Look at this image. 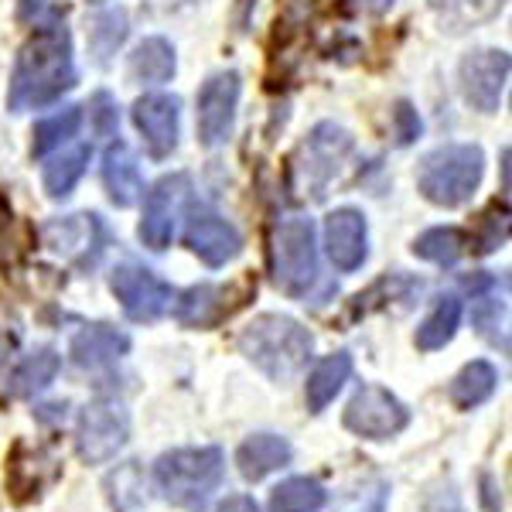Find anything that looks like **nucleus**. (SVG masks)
Masks as SVG:
<instances>
[{
    "mask_svg": "<svg viewBox=\"0 0 512 512\" xmlns=\"http://www.w3.org/2000/svg\"><path fill=\"white\" fill-rule=\"evenodd\" d=\"M76 55H72V35L65 24H45L21 45L18 62L7 86V110H41V106L62 99L76 86Z\"/></svg>",
    "mask_w": 512,
    "mask_h": 512,
    "instance_id": "f257e3e1",
    "label": "nucleus"
},
{
    "mask_svg": "<svg viewBox=\"0 0 512 512\" xmlns=\"http://www.w3.org/2000/svg\"><path fill=\"white\" fill-rule=\"evenodd\" d=\"M239 352L267 379L287 383L308 366L315 338L291 315H256L236 338Z\"/></svg>",
    "mask_w": 512,
    "mask_h": 512,
    "instance_id": "f03ea898",
    "label": "nucleus"
},
{
    "mask_svg": "<svg viewBox=\"0 0 512 512\" xmlns=\"http://www.w3.org/2000/svg\"><path fill=\"white\" fill-rule=\"evenodd\" d=\"M222 478H226V454L219 448H178L161 454L154 465V485L164 502L181 509L205 506Z\"/></svg>",
    "mask_w": 512,
    "mask_h": 512,
    "instance_id": "7ed1b4c3",
    "label": "nucleus"
},
{
    "mask_svg": "<svg viewBox=\"0 0 512 512\" xmlns=\"http://www.w3.org/2000/svg\"><path fill=\"white\" fill-rule=\"evenodd\" d=\"M485 175V154L478 144H451L437 147L420 161L417 188L427 202L441 205V209H458L478 192Z\"/></svg>",
    "mask_w": 512,
    "mask_h": 512,
    "instance_id": "20e7f679",
    "label": "nucleus"
},
{
    "mask_svg": "<svg viewBox=\"0 0 512 512\" xmlns=\"http://www.w3.org/2000/svg\"><path fill=\"white\" fill-rule=\"evenodd\" d=\"M270 277L277 291L291 297H308L318 284V239L315 222L304 216L280 219L270 236Z\"/></svg>",
    "mask_w": 512,
    "mask_h": 512,
    "instance_id": "39448f33",
    "label": "nucleus"
},
{
    "mask_svg": "<svg viewBox=\"0 0 512 512\" xmlns=\"http://www.w3.org/2000/svg\"><path fill=\"white\" fill-rule=\"evenodd\" d=\"M355 140L338 123H318L308 137L301 140L291 161V188L304 198H325L328 185L338 178V171L349 161Z\"/></svg>",
    "mask_w": 512,
    "mask_h": 512,
    "instance_id": "423d86ee",
    "label": "nucleus"
},
{
    "mask_svg": "<svg viewBox=\"0 0 512 512\" xmlns=\"http://www.w3.org/2000/svg\"><path fill=\"white\" fill-rule=\"evenodd\" d=\"M130 414L120 400H93L82 407L76 427V454L86 465H106L127 448Z\"/></svg>",
    "mask_w": 512,
    "mask_h": 512,
    "instance_id": "0eeeda50",
    "label": "nucleus"
},
{
    "mask_svg": "<svg viewBox=\"0 0 512 512\" xmlns=\"http://www.w3.org/2000/svg\"><path fill=\"white\" fill-rule=\"evenodd\" d=\"M342 424L345 431H352L362 441H390V437H396L410 424V410L386 386L366 383L349 400Z\"/></svg>",
    "mask_w": 512,
    "mask_h": 512,
    "instance_id": "6e6552de",
    "label": "nucleus"
},
{
    "mask_svg": "<svg viewBox=\"0 0 512 512\" xmlns=\"http://www.w3.org/2000/svg\"><path fill=\"white\" fill-rule=\"evenodd\" d=\"M110 291L117 294L123 315L137 325H151L171 308V284L140 263H120L110 274Z\"/></svg>",
    "mask_w": 512,
    "mask_h": 512,
    "instance_id": "1a4fd4ad",
    "label": "nucleus"
},
{
    "mask_svg": "<svg viewBox=\"0 0 512 512\" xmlns=\"http://www.w3.org/2000/svg\"><path fill=\"white\" fill-rule=\"evenodd\" d=\"M509 52L502 48H478L468 52L458 65V82H461V96L468 99V106L478 113H495L502 106L509 86Z\"/></svg>",
    "mask_w": 512,
    "mask_h": 512,
    "instance_id": "9d476101",
    "label": "nucleus"
},
{
    "mask_svg": "<svg viewBox=\"0 0 512 512\" xmlns=\"http://www.w3.org/2000/svg\"><path fill=\"white\" fill-rule=\"evenodd\" d=\"M192 198V178L188 175H168L161 178L158 185L147 192L144 202V219H140V243L147 250L161 253L171 246V236H175V222L181 216V209Z\"/></svg>",
    "mask_w": 512,
    "mask_h": 512,
    "instance_id": "9b49d317",
    "label": "nucleus"
},
{
    "mask_svg": "<svg viewBox=\"0 0 512 512\" xmlns=\"http://www.w3.org/2000/svg\"><path fill=\"white\" fill-rule=\"evenodd\" d=\"M239 93H243L239 72H216L198 89V140L205 147H222L233 137Z\"/></svg>",
    "mask_w": 512,
    "mask_h": 512,
    "instance_id": "f8f14e48",
    "label": "nucleus"
},
{
    "mask_svg": "<svg viewBox=\"0 0 512 512\" xmlns=\"http://www.w3.org/2000/svg\"><path fill=\"white\" fill-rule=\"evenodd\" d=\"M45 246L69 260L72 267L89 270L99 263L106 250V229L93 212H79V216H65L45 226Z\"/></svg>",
    "mask_w": 512,
    "mask_h": 512,
    "instance_id": "ddd939ff",
    "label": "nucleus"
},
{
    "mask_svg": "<svg viewBox=\"0 0 512 512\" xmlns=\"http://www.w3.org/2000/svg\"><path fill=\"white\" fill-rule=\"evenodd\" d=\"M134 123L144 137V147L154 161L175 154L181 137V103L168 93H147L134 103Z\"/></svg>",
    "mask_w": 512,
    "mask_h": 512,
    "instance_id": "4468645a",
    "label": "nucleus"
},
{
    "mask_svg": "<svg viewBox=\"0 0 512 512\" xmlns=\"http://www.w3.org/2000/svg\"><path fill=\"white\" fill-rule=\"evenodd\" d=\"M185 246L205 263V267H226L229 260H236V256L243 253V236H239V229L229 219H222L219 212L198 209L188 216Z\"/></svg>",
    "mask_w": 512,
    "mask_h": 512,
    "instance_id": "2eb2a0df",
    "label": "nucleus"
},
{
    "mask_svg": "<svg viewBox=\"0 0 512 512\" xmlns=\"http://www.w3.org/2000/svg\"><path fill=\"white\" fill-rule=\"evenodd\" d=\"M325 250L328 260L342 274H352L369 256V226L359 209H335L325 219Z\"/></svg>",
    "mask_w": 512,
    "mask_h": 512,
    "instance_id": "dca6fc26",
    "label": "nucleus"
},
{
    "mask_svg": "<svg viewBox=\"0 0 512 512\" xmlns=\"http://www.w3.org/2000/svg\"><path fill=\"white\" fill-rule=\"evenodd\" d=\"M236 304H229V291L219 284H198L188 287L175 304V318L181 328H195V332H209L233 315Z\"/></svg>",
    "mask_w": 512,
    "mask_h": 512,
    "instance_id": "f3484780",
    "label": "nucleus"
},
{
    "mask_svg": "<svg viewBox=\"0 0 512 512\" xmlns=\"http://www.w3.org/2000/svg\"><path fill=\"white\" fill-rule=\"evenodd\" d=\"M103 188L117 209H130V205H137L140 195H144L140 164L123 140H113L103 154Z\"/></svg>",
    "mask_w": 512,
    "mask_h": 512,
    "instance_id": "a211bd4d",
    "label": "nucleus"
},
{
    "mask_svg": "<svg viewBox=\"0 0 512 512\" xmlns=\"http://www.w3.org/2000/svg\"><path fill=\"white\" fill-rule=\"evenodd\" d=\"M294 458V448L287 437L280 434H253L246 437L243 444H239L236 451V465H239V475L246 478V482H263L267 475L280 472V468H287Z\"/></svg>",
    "mask_w": 512,
    "mask_h": 512,
    "instance_id": "6ab92c4d",
    "label": "nucleus"
},
{
    "mask_svg": "<svg viewBox=\"0 0 512 512\" xmlns=\"http://www.w3.org/2000/svg\"><path fill=\"white\" fill-rule=\"evenodd\" d=\"M130 352V338L113 325H86L72 338L69 355L79 369H103Z\"/></svg>",
    "mask_w": 512,
    "mask_h": 512,
    "instance_id": "aec40b11",
    "label": "nucleus"
},
{
    "mask_svg": "<svg viewBox=\"0 0 512 512\" xmlns=\"http://www.w3.org/2000/svg\"><path fill=\"white\" fill-rule=\"evenodd\" d=\"M352 379V355L349 352H335L328 359H321L315 369H311L308 383H304V400H308L311 414H321L328 403L342 393V386Z\"/></svg>",
    "mask_w": 512,
    "mask_h": 512,
    "instance_id": "412c9836",
    "label": "nucleus"
},
{
    "mask_svg": "<svg viewBox=\"0 0 512 512\" xmlns=\"http://www.w3.org/2000/svg\"><path fill=\"white\" fill-rule=\"evenodd\" d=\"M178 69L175 59V45L168 38H144L130 55V79L137 86H161V82H171Z\"/></svg>",
    "mask_w": 512,
    "mask_h": 512,
    "instance_id": "4be33fe9",
    "label": "nucleus"
},
{
    "mask_svg": "<svg viewBox=\"0 0 512 512\" xmlns=\"http://www.w3.org/2000/svg\"><path fill=\"white\" fill-rule=\"evenodd\" d=\"M495 386H499V373H495V366H492V362H485V359H475L451 379L448 400L458 410H475L495 393Z\"/></svg>",
    "mask_w": 512,
    "mask_h": 512,
    "instance_id": "5701e85b",
    "label": "nucleus"
},
{
    "mask_svg": "<svg viewBox=\"0 0 512 512\" xmlns=\"http://www.w3.org/2000/svg\"><path fill=\"white\" fill-rule=\"evenodd\" d=\"M461 315H465V308H461V297H454V294L437 297L434 311H431V315H427L424 321H420V328H417V338H414L417 349H420V352H437V349H444V345H448L451 338L458 335Z\"/></svg>",
    "mask_w": 512,
    "mask_h": 512,
    "instance_id": "b1692460",
    "label": "nucleus"
},
{
    "mask_svg": "<svg viewBox=\"0 0 512 512\" xmlns=\"http://www.w3.org/2000/svg\"><path fill=\"white\" fill-rule=\"evenodd\" d=\"M431 7L444 31L461 35V31H472L478 24H489L492 18H499L506 0H431Z\"/></svg>",
    "mask_w": 512,
    "mask_h": 512,
    "instance_id": "393cba45",
    "label": "nucleus"
},
{
    "mask_svg": "<svg viewBox=\"0 0 512 512\" xmlns=\"http://www.w3.org/2000/svg\"><path fill=\"white\" fill-rule=\"evenodd\" d=\"M59 369H62V355L45 345V349L28 355V359L14 369L11 383H7V393L21 396V400H31V396H38L41 390H48V383L59 376Z\"/></svg>",
    "mask_w": 512,
    "mask_h": 512,
    "instance_id": "a878e982",
    "label": "nucleus"
},
{
    "mask_svg": "<svg viewBox=\"0 0 512 512\" xmlns=\"http://www.w3.org/2000/svg\"><path fill=\"white\" fill-rule=\"evenodd\" d=\"M420 291V280L414 277H403V274H390V277H379L369 291L355 294L352 297V308H349V321H359L373 311L390 308L393 301H410Z\"/></svg>",
    "mask_w": 512,
    "mask_h": 512,
    "instance_id": "bb28decb",
    "label": "nucleus"
},
{
    "mask_svg": "<svg viewBox=\"0 0 512 512\" xmlns=\"http://www.w3.org/2000/svg\"><path fill=\"white\" fill-rule=\"evenodd\" d=\"M328 502L325 485L308 475H294L270 492V512H321Z\"/></svg>",
    "mask_w": 512,
    "mask_h": 512,
    "instance_id": "cd10ccee",
    "label": "nucleus"
},
{
    "mask_svg": "<svg viewBox=\"0 0 512 512\" xmlns=\"http://www.w3.org/2000/svg\"><path fill=\"white\" fill-rule=\"evenodd\" d=\"M465 250H468V236L454 226H434L414 239V256L427 263H437V267H454L465 256Z\"/></svg>",
    "mask_w": 512,
    "mask_h": 512,
    "instance_id": "c85d7f7f",
    "label": "nucleus"
},
{
    "mask_svg": "<svg viewBox=\"0 0 512 512\" xmlns=\"http://www.w3.org/2000/svg\"><path fill=\"white\" fill-rule=\"evenodd\" d=\"M103 489L113 512H134L144 506L147 495H144V468H140V461L117 465V472L106 475Z\"/></svg>",
    "mask_w": 512,
    "mask_h": 512,
    "instance_id": "c756f323",
    "label": "nucleus"
},
{
    "mask_svg": "<svg viewBox=\"0 0 512 512\" xmlns=\"http://www.w3.org/2000/svg\"><path fill=\"white\" fill-rule=\"evenodd\" d=\"M89 154H93V147L82 144V147H76V151L59 154V158H52L45 164V175H41V181H45L48 198H69L72 195V188H76L79 178L86 175Z\"/></svg>",
    "mask_w": 512,
    "mask_h": 512,
    "instance_id": "7c9ffc66",
    "label": "nucleus"
},
{
    "mask_svg": "<svg viewBox=\"0 0 512 512\" xmlns=\"http://www.w3.org/2000/svg\"><path fill=\"white\" fill-rule=\"evenodd\" d=\"M79 127H82V106H65V110L52 113V117L41 120L35 127L31 154H35V158H48V154L59 151L62 144H69V140L79 134Z\"/></svg>",
    "mask_w": 512,
    "mask_h": 512,
    "instance_id": "2f4dec72",
    "label": "nucleus"
},
{
    "mask_svg": "<svg viewBox=\"0 0 512 512\" xmlns=\"http://www.w3.org/2000/svg\"><path fill=\"white\" fill-rule=\"evenodd\" d=\"M127 14L123 11H106L99 14V18L93 21V28H89V45H93L96 59L106 62L113 52L127 41Z\"/></svg>",
    "mask_w": 512,
    "mask_h": 512,
    "instance_id": "473e14b6",
    "label": "nucleus"
},
{
    "mask_svg": "<svg viewBox=\"0 0 512 512\" xmlns=\"http://www.w3.org/2000/svg\"><path fill=\"white\" fill-rule=\"evenodd\" d=\"M506 239H509V209H506V202L502 205L492 202L489 209L478 216L472 246H475V253H492V250H499Z\"/></svg>",
    "mask_w": 512,
    "mask_h": 512,
    "instance_id": "72a5a7b5",
    "label": "nucleus"
},
{
    "mask_svg": "<svg viewBox=\"0 0 512 512\" xmlns=\"http://www.w3.org/2000/svg\"><path fill=\"white\" fill-rule=\"evenodd\" d=\"M472 321L492 345L502 342V349H509L506 332H502V325H506V304L495 301V297H478L475 308H472Z\"/></svg>",
    "mask_w": 512,
    "mask_h": 512,
    "instance_id": "f704fd0d",
    "label": "nucleus"
},
{
    "mask_svg": "<svg viewBox=\"0 0 512 512\" xmlns=\"http://www.w3.org/2000/svg\"><path fill=\"white\" fill-rule=\"evenodd\" d=\"M420 117H417V110L407 103V99H400L396 103V110H393V130H396V144L400 147H407V144H414V140L420 137Z\"/></svg>",
    "mask_w": 512,
    "mask_h": 512,
    "instance_id": "c9c22d12",
    "label": "nucleus"
},
{
    "mask_svg": "<svg viewBox=\"0 0 512 512\" xmlns=\"http://www.w3.org/2000/svg\"><path fill=\"white\" fill-rule=\"evenodd\" d=\"M89 113H93V127H96V134H103V137H110V134H117V103H113V96L110 93H96L93 99H89Z\"/></svg>",
    "mask_w": 512,
    "mask_h": 512,
    "instance_id": "e433bc0d",
    "label": "nucleus"
},
{
    "mask_svg": "<svg viewBox=\"0 0 512 512\" xmlns=\"http://www.w3.org/2000/svg\"><path fill=\"white\" fill-rule=\"evenodd\" d=\"M420 512H465V506H461V495L454 485H441V489H434L427 495Z\"/></svg>",
    "mask_w": 512,
    "mask_h": 512,
    "instance_id": "4c0bfd02",
    "label": "nucleus"
},
{
    "mask_svg": "<svg viewBox=\"0 0 512 512\" xmlns=\"http://www.w3.org/2000/svg\"><path fill=\"white\" fill-rule=\"evenodd\" d=\"M212 512H260V509H256V502L250 499V495H229V499Z\"/></svg>",
    "mask_w": 512,
    "mask_h": 512,
    "instance_id": "58836bf2",
    "label": "nucleus"
},
{
    "mask_svg": "<svg viewBox=\"0 0 512 512\" xmlns=\"http://www.w3.org/2000/svg\"><path fill=\"white\" fill-rule=\"evenodd\" d=\"M359 11H369V14H379L386 11V7H393V0H352Z\"/></svg>",
    "mask_w": 512,
    "mask_h": 512,
    "instance_id": "ea45409f",
    "label": "nucleus"
},
{
    "mask_svg": "<svg viewBox=\"0 0 512 512\" xmlns=\"http://www.w3.org/2000/svg\"><path fill=\"white\" fill-rule=\"evenodd\" d=\"M89 4H99V0H89Z\"/></svg>",
    "mask_w": 512,
    "mask_h": 512,
    "instance_id": "a19ab883",
    "label": "nucleus"
}]
</instances>
